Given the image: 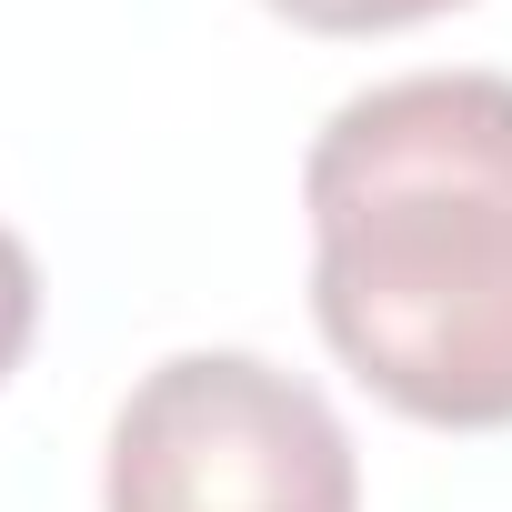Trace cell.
Wrapping results in <instances>:
<instances>
[{"label":"cell","instance_id":"1","mask_svg":"<svg viewBox=\"0 0 512 512\" xmlns=\"http://www.w3.org/2000/svg\"><path fill=\"white\" fill-rule=\"evenodd\" d=\"M312 322L362 392L432 432H512V81L352 91L312 161Z\"/></svg>","mask_w":512,"mask_h":512},{"label":"cell","instance_id":"3","mask_svg":"<svg viewBox=\"0 0 512 512\" xmlns=\"http://www.w3.org/2000/svg\"><path fill=\"white\" fill-rule=\"evenodd\" d=\"M292 31H322V41H372V31H412V21H442L462 0H262Z\"/></svg>","mask_w":512,"mask_h":512},{"label":"cell","instance_id":"2","mask_svg":"<svg viewBox=\"0 0 512 512\" xmlns=\"http://www.w3.org/2000/svg\"><path fill=\"white\" fill-rule=\"evenodd\" d=\"M101 512H362L342 412L262 352H171L111 422Z\"/></svg>","mask_w":512,"mask_h":512},{"label":"cell","instance_id":"4","mask_svg":"<svg viewBox=\"0 0 512 512\" xmlns=\"http://www.w3.org/2000/svg\"><path fill=\"white\" fill-rule=\"evenodd\" d=\"M31 332H41V272H31V251H21V231L0 221V382L21 372Z\"/></svg>","mask_w":512,"mask_h":512}]
</instances>
